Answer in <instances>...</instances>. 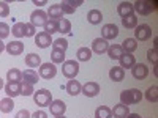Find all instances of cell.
<instances>
[{"label": "cell", "mask_w": 158, "mask_h": 118, "mask_svg": "<svg viewBox=\"0 0 158 118\" xmlns=\"http://www.w3.org/2000/svg\"><path fill=\"white\" fill-rule=\"evenodd\" d=\"M142 99V91L138 88H130V90H123L120 93V104L123 106H133V104L141 102Z\"/></svg>", "instance_id": "cell-1"}, {"label": "cell", "mask_w": 158, "mask_h": 118, "mask_svg": "<svg viewBox=\"0 0 158 118\" xmlns=\"http://www.w3.org/2000/svg\"><path fill=\"white\" fill-rule=\"evenodd\" d=\"M156 2H149V0H138L136 3H133V10L138 11L141 16H149L152 11H156Z\"/></svg>", "instance_id": "cell-2"}, {"label": "cell", "mask_w": 158, "mask_h": 118, "mask_svg": "<svg viewBox=\"0 0 158 118\" xmlns=\"http://www.w3.org/2000/svg\"><path fill=\"white\" fill-rule=\"evenodd\" d=\"M33 101L40 107H49V104L52 102V93L46 88H41L33 93Z\"/></svg>", "instance_id": "cell-3"}, {"label": "cell", "mask_w": 158, "mask_h": 118, "mask_svg": "<svg viewBox=\"0 0 158 118\" xmlns=\"http://www.w3.org/2000/svg\"><path fill=\"white\" fill-rule=\"evenodd\" d=\"M79 73V63L76 60H65L62 66V74L67 79H76Z\"/></svg>", "instance_id": "cell-4"}, {"label": "cell", "mask_w": 158, "mask_h": 118, "mask_svg": "<svg viewBox=\"0 0 158 118\" xmlns=\"http://www.w3.org/2000/svg\"><path fill=\"white\" fill-rule=\"evenodd\" d=\"M48 21H49V18L46 14V11H43V10H35L30 14V24L35 29L36 27H44Z\"/></svg>", "instance_id": "cell-5"}, {"label": "cell", "mask_w": 158, "mask_h": 118, "mask_svg": "<svg viewBox=\"0 0 158 118\" xmlns=\"http://www.w3.org/2000/svg\"><path fill=\"white\" fill-rule=\"evenodd\" d=\"M152 36V27L149 24H141L135 27V39L136 41H147Z\"/></svg>", "instance_id": "cell-6"}, {"label": "cell", "mask_w": 158, "mask_h": 118, "mask_svg": "<svg viewBox=\"0 0 158 118\" xmlns=\"http://www.w3.org/2000/svg\"><path fill=\"white\" fill-rule=\"evenodd\" d=\"M57 74V68L54 63H41V66H40V71H38V76L41 79H46V81H49V79H54Z\"/></svg>", "instance_id": "cell-7"}, {"label": "cell", "mask_w": 158, "mask_h": 118, "mask_svg": "<svg viewBox=\"0 0 158 118\" xmlns=\"http://www.w3.org/2000/svg\"><path fill=\"white\" fill-rule=\"evenodd\" d=\"M117 36H118V29H117L115 24H106V25H103V29H101V38L103 39L109 41V39H114Z\"/></svg>", "instance_id": "cell-8"}, {"label": "cell", "mask_w": 158, "mask_h": 118, "mask_svg": "<svg viewBox=\"0 0 158 118\" xmlns=\"http://www.w3.org/2000/svg\"><path fill=\"white\" fill-rule=\"evenodd\" d=\"M49 109H51V113L54 116H60V115H65L67 104H65L62 99H52V102L49 104Z\"/></svg>", "instance_id": "cell-9"}, {"label": "cell", "mask_w": 158, "mask_h": 118, "mask_svg": "<svg viewBox=\"0 0 158 118\" xmlns=\"http://www.w3.org/2000/svg\"><path fill=\"white\" fill-rule=\"evenodd\" d=\"M109 49V43L106 39L103 38H95L94 41H92V52H95V54H104V52H108Z\"/></svg>", "instance_id": "cell-10"}, {"label": "cell", "mask_w": 158, "mask_h": 118, "mask_svg": "<svg viewBox=\"0 0 158 118\" xmlns=\"http://www.w3.org/2000/svg\"><path fill=\"white\" fill-rule=\"evenodd\" d=\"M131 74L138 81H142V79H146L149 76V68L144 63H135V66L131 68Z\"/></svg>", "instance_id": "cell-11"}, {"label": "cell", "mask_w": 158, "mask_h": 118, "mask_svg": "<svg viewBox=\"0 0 158 118\" xmlns=\"http://www.w3.org/2000/svg\"><path fill=\"white\" fill-rule=\"evenodd\" d=\"M35 44L40 49H46L52 44V38H51V35H48L44 32H40V33L35 35Z\"/></svg>", "instance_id": "cell-12"}, {"label": "cell", "mask_w": 158, "mask_h": 118, "mask_svg": "<svg viewBox=\"0 0 158 118\" xmlns=\"http://www.w3.org/2000/svg\"><path fill=\"white\" fill-rule=\"evenodd\" d=\"M81 93L85 95L87 98H94V96H97L100 93V85L97 82H87V84L82 85Z\"/></svg>", "instance_id": "cell-13"}, {"label": "cell", "mask_w": 158, "mask_h": 118, "mask_svg": "<svg viewBox=\"0 0 158 118\" xmlns=\"http://www.w3.org/2000/svg\"><path fill=\"white\" fill-rule=\"evenodd\" d=\"M5 50L8 52L10 55H21L24 52V43L21 41H11L5 46Z\"/></svg>", "instance_id": "cell-14"}, {"label": "cell", "mask_w": 158, "mask_h": 118, "mask_svg": "<svg viewBox=\"0 0 158 118\" xmlns=\"http://www.w3.org/2000/svg\"><path fill=\"white\" fill-rule=\"evenodd\" d=\"M81 88H82V85L79 84V81H76V79H70L68 84L65 85V90H67V93L70 96H77L81 93Z\"/></svg>", "instance_id": "cell-15"}, {"label": "cell", "mask_w": 158, "mask_h": 118, "mask_svg": "<svg viewBox=\"0 0 158 118\" xmlns=\"http://www.w3.org/2000/svg\"><path fill=\"white\" fill-rule=\"evenodd\" d=\"M5 93L8 98H16L21 95V82H8L5 85Z\"/></svg>", "instance_id": "cell-16"}, {"label": "cell", "mask_w": 158, "mask_h": 118, "mask_svg": "<svg viewBox=\"0 0 158 118\" xmlns=\"http://www.w3.org/2000/svg\"><path fill=\"white\" fill-rule=\"evenodd\" d=\"M46 14H48V18L52 19V21H62V19H63V11H62L60 5H51Z\"/></svg>", "instance_id": "cell-17"}, {"label": "cell", "mask_w": 158, "mask_h": 118, "mask_svg": "<svg viewBox=\"0 0 158 118\" xmlns=\"http://www.w3.org/2000/svg\"><path fill=\"white\" fill-rule=\"evenodd\" d=\"M118 61H120V68L131 69V68L135 66V63H136V58H135L133 54H125V52H123V55L118 58Z\"/></svg>", "instance_id": "cell-18"}, {"label": "cell", "mask_w": 158, "mask_h": 118, "mask_svg": "<svg viewBox=\"0 0 158 118\" xmlns=\"http://www.w3.org/2000/svg\"><path fill=\"white\" fill-rule=\"evenodd\" d=\"M133 3H130V2H122V3H118L117 6V13L120 14L122 18H127V16H131L133 14Z\"/></svg>", "instance_id": "cell-19"}, {"label": "cell", "mask_w": 158, "mask_h": 118, "mask_svg": "<svg viewBox=\"0 0 158 118\" xmlns=\"http://www.w3.org/2000/svg\"><path fill=\"white\" fill-rule=\"evenodd\" d=\"M109 77L114 82H122L125 79V69L120 68V66H114V68L109 69Z\"/></svg>", "instance_id": "cell-20"}, {"label": "cell", "mask_w": 158, "mask_h": 118, "mask_svg": "<svg viewBox=\"0 0 158 118\" xmlns=\"http://www.w3.org/2000/svg\"><path fill=\"white\" fill-rule=\"evenodd\" d=\"M22 79H24V82H27V84H32V85H35L38 81H40V76H38V73L35 71V69H25L24 73H22Z\"/></svg>", "instance_id": "cell-21"}, {"label": "cell", "mask_w": 158, "mask_h": 118, "mask_svg": "<svg viewBox=\"0 0 158 118\" xmlns=\"http://www.w3.org/2000/svg\"><path fill=\"white\" fill-rule=\"evenodd\" d=\"M111 112L114 118H127L130 113V109L128 106H123V104H117V106H114V109H111Z\"/></svg>", "instance_id": "cell-22"}, {"label": "cell", "mask_w": 158, "mask_h": 118, "mask_svg": "<svg viewBox=\"0 0 158 118\" xmlns=\"http://www.w3.org/2000/svg\"><path fill=\"white\" fill-rule=\"evenodd\" d=\"M25 65H27V68H30V69L41 66V57L36 55V54H29V55H25Z\"/></svg>", "instance_id": "cell-23"}, {"label": "cell", "mask_w": 158, "mask_h": 118, "mask_svg": "<svg viewBox=\"0 0 158 118\" xmlns=\"http://www.w3.org/2000/svg\"><path fill=\"white\" fill-rule=\"evenodd\" d=\"M120 47H122V50L125 52V54H131V52H135L138 49V43H136L135 38H127L120 44Z\"/></svg>", "instance_id": "cell-24"}, {"label": "cell", "mask_w": 158, "mask_h": 118, "mask_svg": "<svg viewBox=\"0 0 158 118\" xmlns=\"http://www.w3.org/2000/svg\"><path fill=\"white\" fill-rule=\"evenodd\" d=\"M87 21H89L92 25H98V24H101V21H103L101 11H100V10H90V11L87 13Z\"/></svg>", "instance_id": "cell-25"}, {"label": "cell", "mask_w": 158, "mask_h": 118, "mask_svg": "<svg viewBox=\"0 0 158 118\" xmlns=\"http://www.w3.org/2000/svg\"><path fill=\"white\" fill-rule=\"evenodd\" d=\"M13 109H15V101H13V98H3L0 99V112L2 113H10Z\"/></svg>", "instance_id": "cell-26"}, {"label": "cell", "mask_w": 158, "mask_h": 118, "mask_svg": "<svg viewBox=\"0 0 158 118\" xmlns=\"http://www.w3.org/2000/svg\"><path fill=\"white\" fill-rule=\"evenodd\" d=\"M108 55H109L111 60H118V58H120V57L123 55V50H122L120 44H112V46H109Z\"/></svg>", "instance_id": "cell-27"}, {"label": "cell", "mask_w": 158, "mask_h": 118, "mask_svg": "<svg viewBox=\"0 0 158 118\" xmlns=\"http://www.w3.org/2000/svg\"><path fill=\"white\" fill-rule=\"evenodd\" d=\"M76 58L79 61H89L92 58V50L89 47H79L76 52Z\"/></svg>", "instance_id": "cell-28"}, {"label": "cell", "mask_w": 158, "mask_h": 118, "mask_svg": "<svg viewBox=\"0 0 158 118\" xmlns=\"http://www.w3.org/2000/svg\"><path fill=\"white\" fill-rule=\"evenodd\" d=\"M6 81L8 82H21L22 81V71L13 68L6 73Z\"/></svg>", "instance_id": "cell-29"}, {"label": "cell", "mask_w": 158, "mask_h": 118, "mask_svg": "<svg viewBox=\"0 0 158 118\" xmlns=\"http://www.w3.org/2000/svg\"><path fill=\"white\" fill-rule=\"evenodd\" d=\"M146 99H147L149 102H156V101H158V87H156V85H152V87L147 88V91H146Z\"/></svg>", "instance_id": "cell-30"}, {"label": "cell", "mask_w": 158, "mask_h": 118, "mask_svg": "<svg viewBox=\"0 0 158 118\" xmlns=\"http://www.w3.org/2000/svg\"><path fill=\"white\" fill-rule=\"evenodd\" d=\"M95 118H112V112L106 106H100L95 110Z\"/></svg>", "instance_id": "cell-31"}, {"label": "cell", "mask_w": 158, "mask_h": 118, "mask_svg": "<svg viewBox=\"0 0 158 118\" xmlns=\"http://www.w3.org/2000/svg\"><path fill=\"white\" fill-rule=\"evenodd\" d=\"M122 25L125 29H135L138 25V18L135 14L131 16H127V18H122Z\"/></svg>", "instance_id": "cell-32"}, {"label": "cell", "mask_w": 158, "mask_h": 118, "mask_svg": "<svg viewBox=\"0 0 158 118\" xmlns=\"http://www.w3.org/2000/svg\"><path fill=\"white\" fill-rule=\"evenodd\" d=\"M59 33H62V35H67V33H70L71 32V22L68 21V19H62V21H59V30H57Z\"/></svg>", "instance_id": "cell-33"}, {"label": "cell", "mask_w": 158, "mask_h": 118, "mask_svg": "<svg viewBox=\"0 0 158 118\" xmlns=\"http://www.w3.org/2000/svg\"><path fill=\"white\" fill-rule=\"evenodd\" d=\"M52 49L65 52L68 49V41L65 38H59V39H56V41H52Z\"/></svg>", "instance_id": "cell-34"}, {"label": "cell", "mask_w": 158, "mask_h": 118, "mask_svg": "<svg viewBox=\"0 0 158 118\" xmlns=\"http://www.w3.org/2000/svg\"><path fill=\"white\" fill-rule=\"evenodd\" d=\"M51 60H52V63H54V65L63 63V61H65V52L52 49V52H51Z\"/></svg>", "instance_id": "cell-35"}, {"label": "cell", "mask_w": 158, "mask_h": 118, "mask_svg": "<svg viewBox=\"0 0 158 118\" xmlns=\"http://www.w3.org/2000/svg\"><path fill=\"white\" fill-rule=\"evenodd\" d=\"M57 30H59V21H52V19H49V21L46 22V25H44V33L52 35V33H56Z\"/></svg>", "instance_id": "cell-36"}, {"label": "cell", "mask_w": 158, "mask_h": 118, "mask_svg": "<svg viewBox=\"0 0 158 118\" xmlns=\"http://www.w3.org/2000/svg\"><path fill=\"white\" fill-rule=\"evenodd\" d=\"M35 93V90H33V85L32 84H27V82H21V95L22 96H30Z\"/></svg>", "instance_id": "cell-37"}, {"label": "cell", "mask_w": 158, "mask_h": 118, "mask_svg": "<svg viewBox=\"0 0 158 118\" xmlns=\"http://www.w3.org/2000/svg\"><path fill=\"white\" fill-rule=\"evenodd\" d=\"M13 36H16V38H22L25 36L24 35V22H16L15 25H13Z\"/></svg>", "instance_id": "cell-38"}, {"label": "cell", "mask_w": 158, "mask_h": 118, "mask_svg": "<svg viewBox=\"0 0 158 118\" xmlns=\"http://www.w3.org/2000/svg\"><path fill=\"white\" fill-rule=\"evenodd\" d=\"M10 27H8V24H5V22H0V39H2V41H3V39L5 38H8L10 36Z\"/></svg>", "instance_id": "cell-39"}, {"label": "cell", "mask_w": 158, "mask_h": 118, "mask_svg": "<svg viewBox=\"0 0 158 118\" xmlns=\"http://www.w3.org/2000/svg\"><path fill=\"white\" fill-rule=\"evenodd\" d=\"M24 35H25V36H35V35H36V29L33 27L30 22L24 24Z\"/></svg>", "instance_id": "cell-40"}, {"label": "cell", "mask_w": 158, "mask_h": 118, "mask_svg": "<svg viewBox=\"0 0 158 118\" xmlns=\"http://www.w3.org/2000/svg\"><path fill=\"white\" fill-rule=\"evenodd\" d=\"M10 14V5L8 2H0V18H6Z\"/></svg>", "instance_id": "cell-41"}, {"label": "cell", "mask_w": 158, "mask_h": 118, "mask_svg": "<svg viewBox=\"0 0 158 118\" xmlns=\"http://www.w3.org/2000/svg\"><path fill=\"white\" fill-rule=\"evenodd\" d=\"M59 5H60V8H62V11H63V14H73V13H74V8H71V6L68 5L67 0H63V2L59 3Z\"/></svg>", "instance_id": "cell-42"}, {"label": "cell", "mask_w": 158, "mask_h": 118, "mask_svg": "<svg viewBox=\"0 0 158 118\" xmlns=\"http://www.w3.org/2000/svg\"><path fill=\"white\" fill-rule=\"evenodd\" d=\"M147 58H149V61H150V63L156 65L158 54H156V50H155V49H150V50H147Z\"/></svg>", "instance_id": "cell-43"}, {"label": "cell", "mask_w": 158, "mask_h": 118, "mask_svg": "<svg viewBox=\"0 0 158 118\" xmlns=\"http://www.w3.org/2000/svg\"><path fill=\"white\" fill-rule=\"evenodd\" d=\"M30 116H32V113H30L27 109H22V110H19V112L16 113L15 118H30Z\"/></svg>", "instance_id": "cell-44"}, {"label": "cell", "mask_w": 158, "mask_h": 118, "mask_svg": "<svg viewBox=\"0 0 158 118\" xmlns=\"http://www.w3.org/2000/svg\"><path fill=\"white\" fill-rule=\"evenodd\" d=\"M30 118H48V113H46L44 110H36V112L32 113Z\"/></svg>", "instance_id": "cell-45"}, {"label": "cell", "mask_w": 158, "mask_h": 118, "mask_svg": "<svg viewBox=\"0 0 158 118\" xmlns=\"http://www.w3.org/2000/svg\"><path fill=\"white\" fill-rule=\"evenodd\" d=\"M67 2H68V5L71 8H77V6L82 5V0H67Z\"/></svg>", "instance_id": "cell-46"}, {"label": "cell", "mask_w": 158, "mask_h": 118, "mask_svg": "<svg viewBox=\"0 0 158 118\" xmlns=\"http://www.w3.org/2000/svg\"><path fill=\"white\" fill-rule=\"evenodd\" d=\"M48 2H46V0H40V2H38V0H33V5H38V6H43V5H46Z\"/></svg>", "instance_id": "cell-47"}, {"label": "cell", "mask_w": 158, "mask_h": 118, "mask_svg": "<svg viewBox=\"0 0 158 118\" xmlns=\"http://www.w3.org/2000/svg\"><path fill=\"white\" fill-rule=\"evenodd\" d=\"M127 118H141V116H139L138 113H128V116H127Z\"/></svg>", "instance_id": "cell-48"}, {"label": "cell", "mask_w": 158, "mask_h": 118, "mask_svg": "<svg viewBox=\"0 0 158 118\" xmlns=\"http://www.w3.org/2000/svg\"><path fill=\"white\" fill-rule=\"evenodd\" d=\"M3 50H5V44L2 43V39H0V54H2Z\"/></svg>", "instance_id": "cell-49"}, {"label": "cell", "mask_w": 158, "mask_h": 118, "mask_svg": "<svg viewBox=\"0 0 158 118\" xmlns=\"http://www.w3.org/2000/svg\"><path fill=\"white\" fill-rule=\"evenodd\" d=\"M156 43H158V38H153V49L156 50Z\"/></svg>", "instance_id": "cell-50"}, {"label": "cell", "mask_w": 158, "mask_h": 118, "mask_svg": "<svg viewBox=\"0 0 158 118\" xmlns=\"http://www.w3.org/2000/svg\"><path fill=\"white\" fill-rule=\"evenodd\" d=\"M2 88H5V84H3L2 79H0V90H2Z\"/></svg>", "instance_id": "cell-51"}, {"label": "cell", "mask_w": 158, "mask_h": 118, "mask_svg": "<svg viewBox=\"0 0 158 118\" xmlns=\"http://www.w3.org/2000/svg\"><path fill=\"white\" fill-rule=\"evenodd\" d=\"M56 118H67V116H65V115H60V116H56Z\"/></svg>", "instance_id": "cell-52"}]
</instances>
